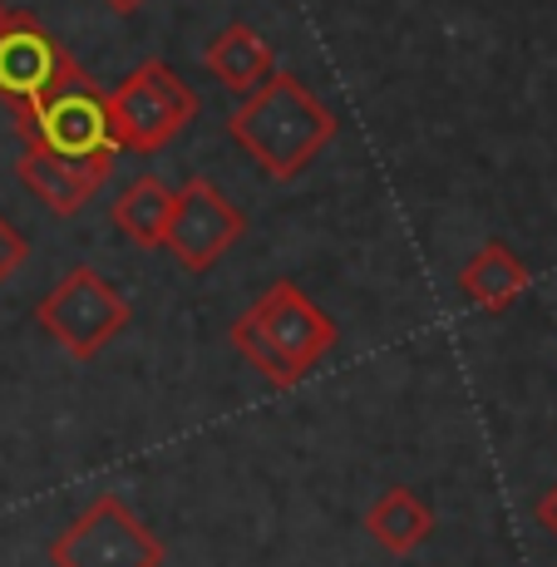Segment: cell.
Returning a JSON list of instances; mask_svg holds the SVG:
<instances>
[{
    "label": "cell",
    "instance_id": "9a60e30c",
    "mask_svg": "<svg viewBox=\"0 0 557 567\" xmlns=\"http://www.w3.org/2000/svg\"><path fill=\"white\" fill-rule=\"evenodd\" d=\"M538 523H543V528H548L553 538H557V484L548 488V494H543V504H538Z\"/></svg>",
    "mask_w": 557,
    "mask_h": 567
},
{
    "label": "cell",
    "instance_id": "4fadbf2b",
    "mask_svg": "<svg viewBox=\"0 0 557 567\" xmlns=\"http://www.w3.org/2000/svg\"><path fill=\"white\" fill-rule=\"evenodd\" d=\"M365 533L385 553H414L434 533V508L424 504L414 488H385V494L365 508Z\"/></svg>",
    "mask_w": 557,
    "mask_h": 567
},
{
    "label": "cell",
    "instance_id": "5bb4252c",
    "mask_svg": "<svg viewBox=\"0 0 557 567\" xmlns=\"http://www.w3.org/2000/svg\"><path fill=\"white\" fill-rule=\"evenodd\" d=\"M30 261V243L25 233H20L16 223H10L6 213H0V287H6L10 277H20V267Z\"/></svg>",
    "mask_w": 557,
    "mask_h": 567
},
{
    "label": "cell",
    "instance_id": "30bf717a",
    "mask_svg": "<svg viewBox=\"0 0 557 567\" xmlns=\"http://www.w3.org/2000/svg\"><path fill=\"white\" fill-rule=\"evenodd\" d=\"M528 281H533L528 261L513 252L508 243H484L464 261V271H458V297H464L468 307L498 316L528 291Z\"/></svg>",
    "mask_w": 557,
    "mask_h": 567
},
{
    "label": "cell",
    "instance_id": "2e32d148",
    "mask_svg": "<svg viewBox=\"0 0 557 567\" xmlns=\"http://www.w3.org/2000/svg\"><path fill=\"white\" fill-rule=\"evenodd\" d=\"M109 10H114V16H134V10H144L148 0H104Z\"/></svg>",
    "mask_w": 557,
    "mask_h": 567
},
{
    "label": "cell",
    "instance_id": "277c9868",
    "mask_svg": "<svg viewBox=\"0 0 557 567\" xmlns=\"http://www.w3.org/2000/svg\"><path fill=\"white\" fill-rule=\"evenodd\" d=\"M124 291H114L94 267H74L64 271V281L35 307V321L50 341H60V351H70L74 361H94L109 341L128 326Z\"/></svg>",
    "mask_w": 557,
    "mask_h": 567
},
{
    "label": "cell",
    "instance_id": "ba28073f",
    "mask_svg": "<svg viewBox=\"0 0 557 567\" xmlns=\"http://www.w3.org/2000/svg\"><path fill=\"white\" fill-rule=\"evenodd\" d=\"M243 233H247V217L217 193V183L188 178L178 188V198H173V217H168V233H163V247H168L188 271H213Z\"/></svg>",
    "mask_w": 557,
    "mask_h": 567
},
{
    "label": "cell",
    "instance_id": "9c48e42d",
    "mask_svg": "<svg viewBox=\"0 0 557 567\" xmlns=\"http://www.w3.org/2000/svg\"><path fill=\"white\" fill-rule=\"evenodd\" d=\"M16 173L45 213L74 217L109 183L114 154H50V148H25Z\"/></svg>",
    "mask_w": 557,
    "mask_h": 567
},
{
    "label": "cell",
    "instance_id": "5b68a950",
    "mask_svg": "<svg viewBox=\"0 0 557 567\" xmlns=\"http://www.w3.org/2000/svg\"><path fill=\"white\" fill-rule=\"evenodd\" d=\"M163 558L168 548L118 494H100L50 543L54 567H163Z\"/></svg>",
    "mask_w": 557,
    "mask_h": 567
},
{
    "label": "cell",
    "instance_id": "8992f818",
    "mask_svg": "<svg viewBox=\"0 0 557 567\" xmlns=\"http://www.w3.org/2000/svg\"><path fill=\"white\" fill-rule=\"evenodd\" d=\"M25 148H50V154H118L114 128H109V94L84 74H64L60 84L35 109L16 114Z\"/></svg>",
    "mask_w": 557,
    "mask_h": 567
},
{
    "label": "cell",
    "instance_id": "7a4b0ae2",
    "mask_svg": "<svg viewBox=\"0 0 557 567\" xmlns=\"http://www.w3.org/2000/svg\"><path fill=\"white\" fill-rule=\"evenodd\" d=\"M336 341H341L336 321L297 281H271L233 321V346L243 351V361H252L277 390H297L336 351Z\"/></svg>",
    "mask_w": 557,
    "mask_h": 567
},
{
    "label": "cell",
    "instance_id": "e0dca14e",
    "mask_svg": "<svg viewBox=\"0 0 557 567\" xmlns=\"http://www.w3.org/2000/svg\"><path fill=\"white\" fill-rule=\"evenodd\" d=\"M6 20H10V6H6V0H0V25H6Z\"/></svg>",
    "mask_w": 557,
    "mask_h": 567
},
{
    "label": "cell",
    "instance_id": "8fae6325",
    "mask_svg": "<svg viewBox=\"0 0 557 567\" xmlns=\"http://www.w3.org/2000/svg\"><path fill=\"white\" fill-rule=\"evenodd\" d=\"M203 64L227 94H237V100H247V94L261 90V84L277 74V54H271V45L261 40L257 25H227L223 35L203 50Z\"/></svg>",
    "mask_w": 557,
    "mask_h": 567
},
{
    "label": "cell",
    "instance_id": "52a82bcc",
    "mask_svg": "<svg viewBox=\"0 0 557 567\" xmlns=\"http://www.w3.org/2000/svg\"><path fill=\"white\" fill-rule=\"evenodd\" d=\"M74 70L80 60L50 35L45 20H35L30 10H10V20L0 25V100L10 104V114L35 109Z\"/></svg>",
    "mask_w": 557,
    "mask_h": 567
},
{
    "label": "cell",
    "instance_id": "3957f363",
    "mask_svg": "<svg viewBox=\"0 0 557 567\" xmlns=\"http://www.w3.org/2000/svg\"><path fill=\"white\" fill-rule=\"evenodd\" d=\"M198 114V94L163 60H144L114 94H109V128L114 148L128 154H163Z\"/></svg>",
    "mask_w": 557,
    "mask_h": 567
},
{
    "label": "cell",
    "instance_id": "7c38bea8",
    "mask_svg": "<svg viewBox=\"0 0 557 567\" xmlns=\"http://www.w3.org/2000/svg\"><path fill=\"white\" fill-rule=\"evenodd\" d=\"M173 198H178V193H173L163 178L138 173V178L124 183V193L109 203V223H114L134 247L158 252L163 233H168V217H173Z\"/></svg>",
    "mask_w": 557,
    "mask_h": 567
},
{
    "label": "cell",
    "instance_id": "6da1fadb",
    "mask_svg": "<svg viewBox=\"0 0 557 567\" xmlns=\"http://www.w3.org/2000/svg\"><path fill=\"white\" fill-rule=\"evenodd\" d=\"M336 128H341V118L287 70H277L261 90H252L227 114V138L267 178H297L306 163L336 138Z\"/></svg>",
    "mask_w": 557,
    "mask_h": 567
}]
</instances>
